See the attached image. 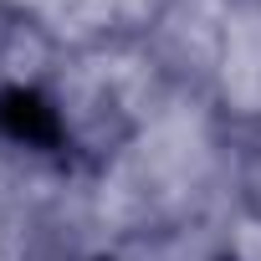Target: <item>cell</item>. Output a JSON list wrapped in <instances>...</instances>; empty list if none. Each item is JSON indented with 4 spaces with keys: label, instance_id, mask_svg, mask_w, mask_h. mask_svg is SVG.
<instances>
[{
    "label": "cell",
    "instance_id": "obj_1",
    "mask_svg": "<svg viewBox=\"0 0 261 261\" xmlns=\"http://www.w3.org/2000/svg\"><path fill=\"white\" fill-rule=\"evenodd\" d=\"M0 134H11L16 144H31V149H57L62 144V118L36 92L11 87V92H0Z\"/></svg>",
    "mask_w": 261,
    "mask_h": 261
}]
</instances>
